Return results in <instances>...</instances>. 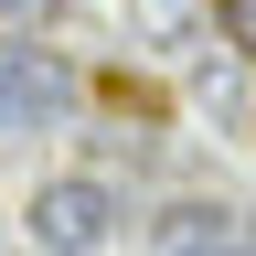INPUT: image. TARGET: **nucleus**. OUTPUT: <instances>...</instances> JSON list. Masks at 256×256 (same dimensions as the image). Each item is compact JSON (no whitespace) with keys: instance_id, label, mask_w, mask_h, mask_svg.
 Segmentation results:
<instances>
[{"instance_id":"obj_5","label":"nucleus","mask_w":256,"mask_h":256,"mask_svg":"<svg viewBox=\"0 0 256 256\" xmlns=\"http://www.w3.org/2000/svg\"><path fill=\"white\" fill-rule=\"evenodd\" d=\"M54 11H64V0H0V22H11V32H43Z\"/></svg>"},{"instance_id":"obj_3","label":"nucleus","mask_w":256,"mask_h":256,"mask_svg":"<svg viewBox=\"0 0 256 256\" xmlns=\"http://www.w3.org/2000/svg\"><path fill=\"white\" fill-rule=\"evenodd\" d=\"M182 256H256V203H235V224H224V235H203V246H182Z\"/></svg>"},{"instance_id":"obj_2","label":"nucleus","mask_w":256,"mask_h":256,"mask_svg":"<svg viewBox=\"0 0 256 256\" xmlns=\"http://www.w3.org/2000/svg\"><path fill=\"white\" fill-rule=\"evenodd\" d=\"M75 107V75L43 54V43H0V139H32Z\"/></svg>"},{"instance_id":"obj_4","label":"nucleus","mask_w":256,"mask_h":256,"mask_svg":"<svg viewBox=\"0 0 256 256\" xmlns=\"http://www.w3.org/2000/svg\"><path fill=\"white\" fill-rule=\"evenodd\" d=\"M214 22H224V43L256 54V0H214Z\"/></svg>"},{"instance_id":"obj_1","label":"nucleus","mask_w":256,"mask_h":256,"mask_svg":"<svg viewBox=\"0 0 256 256\" xmlns=\"http://www.w3.org/2000/svg\"><path fill=\"white\" fill-rule=\"evenodd\" d=\"M118 224H128V203H118V182H96V171H54V182H32V203H22L32 256H107Z\"/></svg>"}]
</instances>
